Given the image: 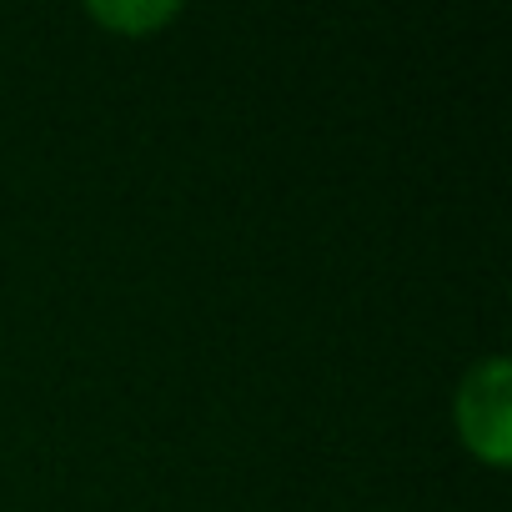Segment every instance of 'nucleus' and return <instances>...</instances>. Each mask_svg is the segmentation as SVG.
<instances>
[{"instance_id":"1","label":"nucleus","mask_w":512,"mask_h":512,"mask_svg":"<svg viewBox=\"0 0 512 512\" xmlns=\"http://www.w3.org/2000/svg\"><path fill=\"white\" fill-rule=\"evenodd\" d=\"M452 427H457V442L482 467H507L512 462V362L502 352L477 357L457 377Z\"/></svg>"},{"instance_id":"2","label":"nucleus","mask_w":512,"mask_h":512,"mask_svg":"<svg viewBox=\"0 0 512 512\" xmlns=\"http://www.w3.org/2000/svg\"><path fill=\"white\" fill-rule=\"evenodd\" d=\"M86 16L101 31L121 36V41H146V36L166 31L181 16V6H176V0H91Z\"/></svg>"}]
</instances>
